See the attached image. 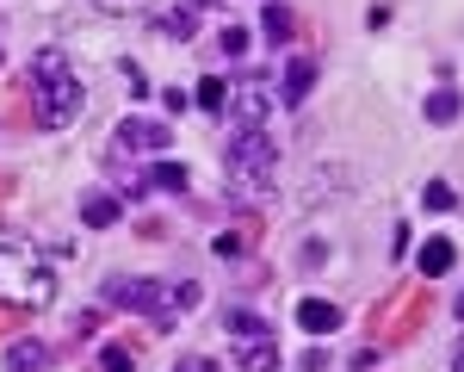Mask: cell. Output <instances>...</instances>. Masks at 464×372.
Listing matches in <instances>:
<instances>
[{
  "mask_svg": "<svg viewBox=\"0 0 464 372\" xmlns=\"http://www.w3.org/2000/svg\"><path fill=\"white\" fill-rule=\"evenodd\" d=\"M56 298V279H50V260L37 242L0 230V304H25V310H44Z\"/></svg>",
  "mask_w": 464,
  "mask_h": 372,
  "instance_id": "cell-1",
  "label": "cell"
},
{
  "mask_svg": "<svg viewBox=\"0 0 464 372\" xmlns=\"http://www.w3.org/2000/svg\"><path fill=\"white\" fill-rule=\"evenodd\" d=\"M32 93H37V124L44 131H69L74 118H81V106H87V87H81V74L69 69V56L63 50H37L32 63Z\"/></svg>",
  "mask_w": 464,
  "mask_h": 372,
  "instance_id": "cell-2",
  "label": "cell"
},
{
  "mask_svg": "<svg viewBox=\"0 0 464 372\" xmlns=\"http://www.w3.org/2000/svg\"><path fill=\"white\" fill-rule=\"evenodd\" d=\"M223 168L242 192H266L279 181V143L266 137V124H236V137L223 149Z\"/></svg>",
  "mask_w": 464,
  "mask_h": 372,
  "instance_id": "cell-3",
  "label": "cell"
},
{
  "mask_svg": "<svg viewBox=\"0 0 464 372\" xmlns=\"http://www.w3.org/2000/svg\"><path fill=\"white\" fill-rule=\"evenodd\" d=\"M100 298L118 304V310H149L161 329H174V304H168V286H161V279H143V273H111Z\"/></svg>",
  "mask_w": 464,
  "mask_h": 372,
  "instance_id": "cell-4",
  "label": "cell"
},
{
  "mask_svg": "<svg viewBox=\"0 0 464 372\" xmlns=\"http://www.w3.org/2000/svg\"><path fill=\"white\" fill-rule=\"evenodd\" d=\"M229 335H236V360H242V372H273L279 367L273 323H260V317H248V310H229Z\"/></svg>",
  "mask_w": 464,
  "mask_h": 372,
  "instance_id": "cell-5",
  "label": "cell"
},
{
  "mask_svg": "<svg viewBox=\"0 0 464 372\" xmlns=\"http://www.w3.org/2000/svg\"><path fill=\"white\" fill-rule=\"evenodd\" d=\"M168 137L161 118H118V149H168Z\"/></svg>",
  "mask_w": 464,
  "mask_h": 372,
  "instance_id": "cell-6",
  "label": "cell"
},
{
  "mask_svg": "<svg viewBox=\"0 0 464 372\" xmlns=\"http://www.w3.org/2000/svg\"><path fill=\"white\" fill-rule=\"evenodd\" d=\"M229 106H236V118H242V124H266V112H273V93H266V87H236V100H229Z\"/></svg>",
  "mask_w": 464,
  "mask_h": 372,
  "instance_id": "cell-7",
  "label": "cell"
},
{
  "mask_svg": "<svg viewBox=\"0 0 464 372\" xmlns=\"http://www.w3.org/2000/svg\"><path fill=\"white\" fill-rule=\"evenodd\" d=\"M297 323L310 335H328V329H341V310H334L328 298H304V304H297Z\"/></svg>",
  "mask_w": 464,
  "mask_h": 372,
  "instance_id": "cell-8",
  "label": "cell"
},
{
  "mask_svg": "<svg viewBox=\"0 0 464 372\" xmlns=\"http://www.w3.org/2000/svg\"><path fill=\"white\" fill-rule=\"evenodd\" d=\"M310 87H316V63H310V56H297V63L285 69V106H304V100H310Z\"/></svg>",
  "mask_w": 464,
  "mask_h": 372,
  "instance_id": "cell-9",
  "label": "cell"
},
{
  "mask_svg": "<svg viewBox=\"0 0 464 372\" xmlns=\"http://www.w3.org/2000/svg\"><path fill=\"white\" fill-rule=\"evenodd\" d=\"M50 367V348L44 341H13L6 348V372H44Z\"/></svg>",
  "mask_w": 464,
  "mask_h": 372,
  "instance_id": "cell-10",
  "label": "cell"
},
{
  "mask_svg": "<svg viewBox=\"0 0 464 372\" xmlns=\"http://www.w3.org/2000/svg\"><path fill=\"white\" fill-rule=\"evenodd\" d=\"M452 260H459V249H452L446 236L421 242V273H428V279H446V273H452Z\"/></svg>",
  "mask_w": 464,
  "mask_h": 372,
  "instance_id": "cell-11",
  "label": "cell"
},
{
  "mask_svg": "<svg viewBox=\"0 0 464 372\" xmlns=\"http://www.w3.org/2000/svg\"><path fill=\"white\" fill-rule=\"evenodd\" d=\"M229 100H236V93H229V81H223V74H205V81H198V93H192V106H198V112H229Z\"/></svg>",
  "mask_w": 464,
  "mask_h": 372,
  "instance_id": "cell-12",
  "label": "cell"
},
{
  "mask_svg": "<svg viewBox=\"0 0 464 372\" xmlns=\"http://www.w3.org/2000/svg\"><path fill=\"white\" fill-rule=\"evenodd\" d=\"M459 106H464L459 87H433V93H428V118H433V124H452V118H459Z\"/></svg>",
  "mask_w": 464,
  "mask_h": 372,
  "instance_id": "cell-13",
  "label": "cell"
},
{
  "mask_svg": "<svg viewBox=\"0 0 464 372\" xmlns=\"http://www.w3.org/2000/svg\"><path fill=\"white\" fill-rule=\"evenodd\" d=\"M186 181H192V174H186L179 162H155L143 186H155V192H186Z\"/></svg>",
  "mask_w": 464,
  "mask_h": 372,
  "instance_id": "cell-14",
  "label": "cell"
},
{
  "mask_svg": "<svg viewBox=\"0 0 464 372\" xmlns=\"http://www.w3.org/2000/svg\"><path fill=\"white\" fill-rule=\"evenodd\" d=\"M260 32H266V44H285L291 37V13L285 6H266V13H260Z\"/></svg>",
  "mask_w": 464,
  "mask_h": 372,
  "instance_id": "cell-15",
  "label": "cell"
},
{
  "mask_svg": "<svg viewBox=\"0 0 464 372\" xmlns=\"http://www.w3.org/2000/svg\"><path fill=\"white\" fill-rule=\"evenodd\" d=\"M155 32H161V37H179V44H186V37H192V13H186V6L161 13V19H155Z\"/></svg>",
  "mask_w": 464,
  "mask_h": 372,
  "instance_id": "cell-16",
  "label": "cell"
},
{
  "mask_svg": "<svg viewBox=\"0 0 464 372\" xmlns=\"http://www.w3.org/2000/svg\"><path fill=\"white\" fill-rule=\"evenodd\" d=\"M81 218L93 223V230H106V223L118 218V199H106V192H100V199H87V205H81Z\"/></svg>",
  "mask_w": 464,
  "mask_h": 372,
  "instance_id": "cell-17",
  "label": "cell"
},
{
  "mask_svg": "<svg viewBox=\"0 0 464 372\" xmlns=\"http://www.w3.org/2000/svg\"><path fill=\"white\" fill-rule=\"evenodd\" d=\"M421 205H428V211H452V205H459V192H452L446 181H428V192H421Z\"/></svg>",
  "mask_w": 464,
  "mask_h": 372,
  "instance_id": "cell-18",
  "label": "cell"
},
{
  "mask_svg": "<svg viewBox=\"0 0 464 372\" xmlns=\"http://www.w3.org/2000/svg\"><path fill=\"white\" fill-rule=\"evenodd\" d=\"M100 372H137V354L130 348H106L100 354Z\"/></svg>",
  "mask_w": 464,
  "mask_h": 372,
  "instance_id": "cell-19",
  "label": "cell"
},
{
  "mask_svg": "<svg viewBox=\"0 0 464 372\" xmlns=\"http://www.w3.org/2000/svg\"><path fill=\"white\" fill-rule=\"evenodd\" d=\"M223 50L242 56V50H248V32H242V25H223Z\"/></svg>",
  "mask_w": 464,
  "mask_h": 372,
  "instance_id": "cell-20",
  "label": "cell"
},
{
  "mask_svg": "<svg viewBox=\"0 0 464 372\" xmlns=\"http://www.w3.org/2000/svg\"><path fill=\"white\" fill-rule=\"evenodd\" d=\"M174 372H217V360H211V354H186Z\"/></svg>",
  "mask_w": 464,
  "mask_h": 372,
  "instance_id": "cell-21",
  "label": "cell"
},
{
  "mask_svg": "<svg viewBox=\"0 0 464 372\" xmlns=\"http://www.w3.org/2000/svg\"><path fill=\"white\" fill-rule=\"evenodd\" d=\"M93 6H100V13H143L149 0H93Z\"/></svg>",
  "mask_w": 464,
  "mask_h": 372,
  "instance_id": "cell-22",
  "label": "cell"
},
{
  "mask_svg": "<svg viewBox=\"0 0 464 372\" xmlns=\"http://www.w3.org/2000/svg\"><path fill=\"white\" fill-rule=\"evenodd\" d=\"M118 69H124V81H130V93H149V81H143V69H137V63H118Z\"/></svg>",
  "mask_w": 464,
  "mask_h": 372,
  "instance_id": "cell-23",
  "label": "cell"
},
{
  "mask_svg": "<svg viewBox=\"0 0 464 372\" xmlns=\"http://www.w3.org/2000/svg\"><path fill=\"white\" fill-rule=\"evenodd\" d=\"M192 304H198V286L186 279V286H179V292H174V310H192Z\"/></svg>",
  "mask_w": 464,
  "mask_h": 372,
  "instance_id": "cell-24",
  "label": "cell"
},
{
  "mask_svg": "<svg viewBox=\"0 0 464 372\" xmlns=\"http://www.w3.org/2000/svg\"><path fill=\"white\" fill-rule=\"evenodd\" d=\"M452 372H464V348H459V354H452Z\"/></svg>",
  "mask_w": 464,
  "mask_h": 372,
  "instance_id": "cell-25",
  "label": "cell"
},
{
  "mask_svg": "<svg viewBox=\"0 0 464 372\" xmlns=\"http://www.w3.org/2000/svg\"><path fill=\"white\" fill-rule=\"evenodd\" d=\"M452 310H459V317H464V292H459V298H452Z\"/></svg>",
  "mask_w": 464,
  "mask_h": 372,
  "instance_id": "cell-26",
  "label": "cell"
},
{
  "mask_svg": "<svg viewBox=\"0 0 464 372\" xmlns=\"http://www.w3.org/2000/svg\"><path fill=\"white\" fill-rule=\"evenodd\" d=\"M192 6H211V0H192Z\"/></svg>",
  "mask_w": 464,
  "mask_h": 372,
  "instance_id": "cell-27",
  "label": "cell"
}]
</instances>
